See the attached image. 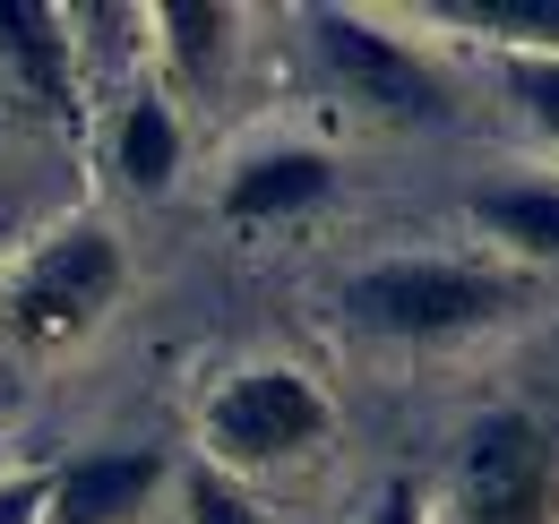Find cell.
Returning a JSON list of instances; mask_svg holds the SVG:
<instances>
[{
	"label": "cell",
	"mask_w": 559,
	"mask_h": 524,
	"mask_svg": "<svg viewBox=\"0 0 559 524\" xmlns=\"http://www.w3.org/2000/svg\"><path fill=\"white\" fill-rule=\"evenodd\" d=\"M112 172L130 190H164L181 172V112L155 95H130V112L112 121Z\"/></svg>",
	"instance_id": "10"
},
{
	"label": "cell",
	"mask_w": 559,
	"mask_h": 524,
	"mask_svg": "<svg viewBox=\"0 0 559 524\" xmlns=\"http://www.w3.org/2000/svg\"><path fill=\"white\" fill-rule=\"evenodd\" d=\"M439 17L483 26L499 52H559V0H439Z\"/></svg>",
	"instance_id": "12"
},
{
	"label": "cell",
	"mask_w": 559,
	"mask_h": 524,
	"mask_svg": "<svg viewBox=\"0 0 559 524\" xmlns=\"http://www.w3.org/2000/svg\"><path fill=\"white\" fill-rule=\"evenodd\" d=\"M421 516H430V508H421L414 481H388V490L370 499V516H361V524H421Z\"/></svg>",
	"instance_id": "16"
},
{
	"label": "cell",
	"mask_w": 559,
	"mask_h": 524,
	"mask_svg": "<svg viewBox=\"0 0 559 524\" xmlns=\"http://www.w3.org/2000/svg\"><path fill=\"white\" fill-rule=\"evenodd\" d=\"M0 61H9V78H17L26 104H44L52 121H78L70 9H52V0H0Z\"/></svg>",
	"instance_id": "6"
},
{
	"label": "cell",
	"mask_w": 559,
	"mask_h": 524,
	"mask_svg": "<svg viewBox=\"0 0 559 524\" xmlns=\"http://www.w3.org/2000/svg\"><path fill=\"white\" fill-rule=\"evenodd\" d=\"M551 439L525 413H483L456 448V524H551Z\"/></svg>",
	"instance_id": "5"
},
{
	"label": "cell",
	"mask_w": 559,
	"mask_h": 524,
	"mask_svg": "<svg viewBox=\"0 0 559 524\" xmlns=\"http://www.w3.org/2000/svg\"><path fill=\"white\" fill-rule=\"evenodd\" d=\"M0 524H44V473H0Z\"/></svg>",
	"instance_id": "15"
},
{
	"label": "cell",
	"mask_w": 559,
	"mask_h": 524,
	"mask_svg": "<svg viewBox=\"0 0 559 524\" xmlns=\"http://www.w3.org/2000/svg\"><path fill=\"white\" fill-rule=\"evenodd\" d=\"M181 508H190V524H267V508L250 499V481H233V473H215V464H199V473L181 481Z\"/></svg>",
	"instance_id": "14"
},
{
	"label": "cell",
	"mask_w": 559,
	"mask_h": 524,
	"mask_svg": "<svg viewBox=\"0 0 559 524\" xmlns=\"http://www.w3.org/2000/svg\"><path fill=\"white\" fill-rule=\"evenodd\" d=\"M328 430H336L328 395L310 388L293 361H250V370H233V379L199 404V439H207L215 473L293 464V456H310V448H328Z\"/></svg>",
	"instance_id": "3"
},
{
	"label": "cell",
	"mask_w": 559,
	"mask_h": 524,
	"mask_svg": "<svg viewBox=\"0 0 559 524\" xmlns=\"http://www.w3.org/2000/svg\"><path fill=\"white\" fill-rule=\"evenodd\" d=\"M336 190V164L319 146H267V155H241L224 172V224H276V215H301Z\"/></svg>",
	"instance_id": "8"
},
{
	"label": "cell",
	"mask_w": 559,
	"mask_h": 524,
	"mask_svg": "<svg viewBox=\"0 0 559 524\" xmlns=\"http://www.w3.org/2000/svg\"><path fill=\"white\" fill-rule=\"evenodd\" d=\"M155 481H164V456H146V448L78 456L44 481V524H130V516H146Z\"/></svg>",
	"instance_id": "7"
},
{
	"label": "cell",
	"mask_w": 559,
	"mask_h": 524,
	"mask_svg": "<svg viewBox=\"0 0 559 524\" xmlns=\"http://www.w3.org/2000/svg\"><path fill=\"white\" fill-rule=\"evenodd\" d=\"M130 284V259L104 224H52L17 259H0V344L17 353H61L95 327Z\"/></svg>",
	"instance_id": "2"
},
{
	"label": "cell",
	"mask_w": 559,
	"mask_h": 524,
	"mask_svg": "<svg viewBox=\"0 0 559 524\" xmlns=\"http://www.w3.org/2000/svg\"><path fill=\"white\" fill-rule=\"evenodd\" d=\"M0 259H9V206H0Z\"/></svg>",
	"instance_id": "17"
},
{
	"label": "cell",
	"mask_w": 559,
	"mask_h": 524,
	"mask_svg": "<svg viewBox=\"0 0 559 524\" xmlns=\"http://www.w3.org/2000/svg\"><path fill=\"white\" fill-rule=\"evenodd\" d=\"M516 310H534V275L483 259H379L345 284V319L361 335H388V344L483 335Z\"/></svg>",
	"instance_id": "1"
},
{
	"label": "cell",
	"mask_w": 559,
	"mask_h": 524,
	"mask_svg": "<svg viewBox=\"0 0 559 524\" xmlns=\"http://www.w3.org/2000/svg\"><path fill=\"white\" fill-rule=\"evenodd\" d=\"M155 26H164V61L199 86V78H215V61L233 52L241 9H224V0H164V9H155Z\"/></svg>",
	"instance_id": "11"
},
{
	"label": "cell",
	"mask_w": 559,
	"mask_h": 524,
	"mask_svg": "<svg viewBox=\"0 0 559 524\" xmlns=\"http://www.w3.org/2000/svg\"><path fill=\"white\" fill-rule=\"evenodd\" d=\"M474 224L499 250H516L525 275L559 266V181H483L474 190Z\"/></svg>",
	"instance_id": "9"
},
{
	"label": "cell",
	"mask_w": 559,
	"mask_h": 524,
	"mask_svg": "<svg viewBox=\"0 0 559 524\" xmlns=\"http://www.w3.org/2000/svg\"><path fill=\"white\" fill-rule=\"evenodd\" d=\"M310 61L336 78V95H353L361 112H396V121H439V78L405 35L370 26L361 9H310L301 17Z\"/></svg>",
	"instance_id": "4"
},
{
	"label": "cell",
	"mask_w": 559,
	"mask_h": 524,
	"mask_svg": "<svg viewBox=\"0 0 559 524\" xmlns=\"http://www.w3.org/2000/svg\"><path fill=\"white\" fill-rule=\"evenodd\" d=\"M499 78H508L516 112L559 146V52H499Z\"/></svg>",
	"instance_id": "13"
}]
</instances>
